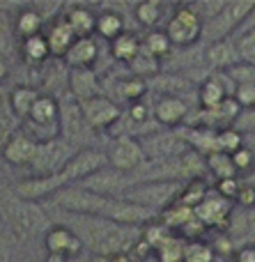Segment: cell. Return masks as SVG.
I'll return each instance as SVG.
<instances>
[{
  "mask_svg": "<svg viewBox=\"0 0 255 262\" xmlns=\"http://www.w3.org/2000/svg\"><path fill=\"white\" fill-rule=\"evenodd\" d=\"M81 106H83V115H85L87 127L92 129V134H99V131L113 129L115 124L124 118L122 106H120L115 99L106 97V95L83 101Z\"/></svg>",
  "mask_w": 255,
  "mask_h": 262,
  "instance_id": "cell-10",
  "label": "cell"
},
{
  "mask_svg": "<svg viewBox=\"0 0 255 262\" xmlns=\"http://www.w3.org/2000/svg\"><path fill=\"white\" fill-rule=\"evenodd\" d=\"M164 9H166V5H161V3H138L133 7V18L138 21V26L147 28V32L159 30V23L164 18Z\"/></svg>",
  "mask_w": 255,
  "mask_h": 262,
  "instance_id": "cell-32",
  "label": "cell"
},
{
  "mask_svg": "<svg viewBox=\"0 0 255 262\" xmlns=\"http://www.w3.org/2000/svg\"><path fill=\"white\" fill-rule=\"evenodd\" d=\"M18 53H21L23 62H26L28 67H41L44 62H49V58H53L44 32L37 37H30V39L18 41Z\"/></svg>",
  "mask_w": 255,
  "mask_h": 262,
  "instance_id": "cell-25",
  "label": "cell"
},
{
  "mask_svg": "<svg viewBox=\"0 0 255 262\" xmlns=\"http://www.w3.org/2000/svg\"><path fill=\"white\" fill-rule=\"evenodd\" d=\"M182 189L184 182H141L124 193V200L147 207L161 216L166 209L177 203Z\"/></svg>",
  "mask_w": 255,
  "mask_h": 262,
  "instance_id": "cell-6",
  "label": "cell"
},
{
  "mask_svg": "<svg viewBox=\"0 0 255 262\" xmlns=\"http://www.w3.org/2000/svg\"><path fill=\"white\" fill-rule=\"evenodd\" d=\"M67 189L62 175L55 172V175H30L26 180L16 182L12 186L14 195L21 200H28V203H41V200H51L58 191Z\"/></svg>",
  "mask_w": 255,
  "mask_h": 262,
  "instance_id": "cell-11",
  "label": "cell"
},
{
  "mask_svg": "<svg viewBox=\"0 0 255 262\" xmlns=\"http://www.w3.org/2000/svg\"><path fill=\"white\" fill-rule=\"evenodd\" d=\"M184 262H216V251H214V246L202 242V239L189 242Z\"/></svg>",
  "mask_w": 255,
  "mask_h": 262,
  "instance_id": "cell-37",
  "label": "cell"
},
{
  "mask_svg": "<svg viewBox=\"0 0 255 262\" xmlns=\"http://www.w3.org/2000/svg\"><path fill=\"white\" fill-rule=\"evenodd\" d=\"M235 101L242 106V111H255V85H237Z\"/></svg>",
  "mask_w": 255,
  "mask_h": 262,
  "instance_id": "cell-41",
  "label": "cell"
},
{
  "mask_svg": "<svg viewBox=\"0 0 255 262\" xmlns=\"http://www.w3.org/2000/svg\"><path fill=\"white\" fill-rule=\"evenodd\" d=\"M92 129L87 127V120L83 115V106L72 97H62L60 99V138H64L69 145L83 143Z\"/></svg>",
  "mask_w": 255,
  "mask_h": 262,
  "instance_id": "cell-12",
  "label": "cell"
},
{
  "mask_svg": "<svg viewBox=\"0 0 255 262\" xmlns=\"http://www.w3.org/2000/svg\"><path fill=\"white\" fill-rule=\"evenodd\" d=\"M7 78H9V60L0 53V85H3Z\"/></svg>",
  "mask_w": 255,
  "mask_h": 262,
  "instance_id": "cell-45",
  "label": "cell"
},
{
  "mask_svg": "<svg viewBox=\"0 0 255 262\" xmlns=\"http://www.w3.org/2000/svg\"><path fill=\"white\" fill-rule=\"evenodd\" d=\"M242 182L244 180H239V177H233V180H221V182H216V193L221 195V198H225V200H230V203L235 205V195H237V191H239V186H242Z\"/></svg>",
  "mask_w": 255,
  "mask_h": 262,
  "instance_id": "cell-40",
  "label": "cell"
},
{
  "mask_svg": "<svg viewBox=\"0 0 255 262\" xmlns=\"http://www.w3.org/2000/svg\"><path fill=\"white\" fill-rule=\"evenodd\" d=\"M51 207L60 209L64 214H78V216H97L113 223L131 228H145L147 223L159 221V214L147 207H141L136 203H129L124 198H113V195H101L95 191L81 189V186H67L58 191L49 200Z\"/></svg>",
  "mask_w": 255,
  "mask_h": 262,
  "instance_id": "cell-1",
  "label": "cell"
},
{
  "mask_svg": "<svg viewBox=\"0 0 255 262\" xmlns=\"http://www.w3.org/2000/svg\"><path fill=\"white\" fill-rule=\"evenodd\" d=\"M193 106L182 97H156L152 104V118L161 129H179L189 122Z\"/></svg>",
  "mask_w": 255,
  "mask_h": 262,
  "instance_id": "cell-14",
  "label": "cell"
},
{
  "mask_svg": "<svg viewBox=\"0 0 255 262\" xmlns=\"http://www.w3.org/2000/svg\"><path fill=\"white\" fill-rule=\"evenodd\" d=\"M196 216L205 228H228V221L233 216V203L221 198L219 193H210L196 207Z\"/></svg>",
  "mask_w": 255,
  "mask_h": 262,
  "instance_id": "cell-18",
  "label": "cell"
},
{
  "mask_svg": "<svg viewBox=\"0 0 255 262\" xmlns=\"http://www.w3.org/2000/svg\"><path fill=\"white\" fill-rule=\"evenodd\" d=\"M138 140L143 145L147 161H170V159H179L189 152V145L184 136L179 134V129H159Z\"/></svg>",
  "mask_w": 255,
  "mask_h": 262,
  "instance_id": "cell-8",
  "label": "cell"
},
{
  "mask_svg": "<svg viewBox=\"0 0 255 262\" xmlns=\"http://www.w3.org/2000/svg\"><path fill=\"white\" fill-rule=\"evenodd\" d=\"M122 32H127V26H124V16L118 12H113V9H101V12H97V30L95 35H99L101 39H106L110 44V41L115 39V37H120Z\"/></svg>",
  "mask_w": 255,
  "mask_h": 262,
  "instance_id": "cell-27",
  "label": "cell"
},
{
  "mask_svg": "<svg viewBox=\"0 0 255 262\" xmlns=\"http://www.w3.org/2000/svg\"><path fill=\"white\" fill-rule=\"evenodd\" d=\"M108 168V157H106V149L104 147H81L69 157V161L64 163V168L60 170L62 175L64 184L67 186H76L81 182H85L87 177L97 175L99 170Z\"/></svg>",
  "mask_w": 255,
  "mask_h": 262,
  "instance_id": "cell-7",
  "label": "cell"
},
{
  "mask_svg": "<svg viewBox=\"0 0 255 262\" xmlns=\"http://www.w3.org/2000/svg\"><path fill=\"white\" fill-rule=\"evenodd\" d=\"M0 262H9V239L0 228Z\"/></svg>",
  "mask_w": 255,
  "mask_h": 262,
  "instance_id": "cell-44",
  "label": "cell"
},
{
  "mask_svg": "<svg viewBox=\"0 0 255 262\" xmlns=\"http://www.w3.org/2000/svg\"><path fill=\"white\" fill-rule=\"evenodd\" d=\"M108 49H110V55H113L118 62L129 64L138 53H141L143 39L133 30H127V32H122L120 37H115V39L108 44Z\"/></svg>",
  "mask_w": 255,
  "mask_h": 262,
  "instance_id": "cell-26",
  "label": "cell"
},
{
  "mask_svg": "<svg viewBox=\"0 0 255 262\" xmlns=\"http://www.w3.org/2000/svg\"><path fill=\"white\" fill-rule=\"evenodd\" d=\"M37 145L39 143H35V140L21 129L5 143V147L0 149V159H3L7 166H14V168H30L32 161H35Z\"/></svg>",
  "mask_w": 255,
  "mask_h": 262,
  "instance_id": "cell-17",
  "label": "cell"
},
{
  "mask_svg": "<svg viewBox=\"0 0 255 262\" xmlns=\"http://www.w3.org/2000/svg\"><path fill=\"white\" fill-rule=\"evenodd\" d=\"M76 37H95L97 30V12L87 5H69L67 12L60 14Z\"/></svg>",
  "mask_w": 255,
  "mask_h": 262,
  "instance_id": "cell-22",
  "label": "cell"
},
{
  "mask_svg": "<svg viewBox=\"0 0 255 262\" xmlns=\"http://www.w3.org/2000/svg\"><path fill=\"white\" fill-rule=\"evenodd\" d=\"M90 262H133L129 253H113V255H92Z\"/></svg>",
  "mask_w": 255,
  "mask_h": 262,
  "instance_id": "cell-43",
  "label": "cell"
},
{
  "mask_svg": "<svg viewBox=\"0 0 255 262\" xmlns=\"http://www.w3.org/2000/svg\"><path fill=\"white\" fill-rule=\"evenodd\" d=\"M44 249L46 253H55L67 260H74L85 251V246L72 228H67L64 223H53L44 235Z\"/></svg>",
  "mask_w": 255,
  "mask_h": 262,
  "instance_id": "cell-15",
  "label": "cell"
},
{
  "mask_svg": "<svg viewBox=\"0 0 255 262\" xmlns=\"http://www.w3.org/2000/svg\"><path fill=\"white\" fill-rule=\"evenodd\" d=\"M235 81L228 72H214L198 85V108L202 111H216L228 97H235Z\"/></svg>",
  "mask_w": 255,
  "mask_h": 262,
  "instance_id": "cell-13",
  "label": "cell"
},
{
  "mask_svg": "<svg viewBox=\"0 0 255 262\" xmlns=\"http://www.w3.org/2000/svg\"><path fill=\"white\" fill-rule=\"evenodd\" d=\"M143 49L147 51L150 55H154V58L164 60L166 55H170V51L175 49L173 41L168 39V35H166V30H150L145 37H143Z\"/></svg>",
  "mask_w": 255,
  "mask_h": 262,
  "instance_id": "cell-34",
  "label": "cell"
},
{
  "mask_svg": "<svg viewBox=\"0 0 255 262\" xmlns=\"http://www.w3.org/2000/svg\"><path fill=\"white\" fill-rule=\"evenodd\" d=\"M99 60V41L95 37H78L62 58L67 69H95Z\"/></svg>",
  "mask_w": 255,
  "mask_h": 262,
  "instance_id": "cell-19",
  "label": "cell"
},
{
  "mask_svg": "<svg viewBox=\"0 0 255 262\" xmlns=\"http://www.w3.org/2000/svg\"><path fill=\"white\" fill-rule=\"evenodd\" d=\"M187 244H189V242L184 239V237L170 232V235L154 249L156 262H184V255H187Z\"/></svg>",
  "mask_w": 255,
  "mask_h": 262,
  "instance_id": "cell-29",
  "label": "cell"
},
{
  "mask_svg": "<svg viewBox=\"0 0 255 262\" xmlns=\"http://www.w3.org/2000/svg\"><path fill=\"white\" fill-rule=\"evenodd\" d=\"M127 69H129V74H133V76L143 78V81H150V78H154L161 74V60L154 58V55H150L145 49H141V53L127 64Z\"/></svg>",
  "mask_w": 255,
  "mask_h": 262,
  "instance_id": "cell-31",
  "label": "cell"
},
{
  "mask_svg": "<svg viewBox=\"0 0 255 262\" xmlns=\"http://www.w3.org/2000/svg\"><path fill=\"white\" fill-rule=\"evenodd\" d=\"M44 262H69L67 258H62V255H55V253H46Z\"/></svg>",
  "mask_w": 255,
  "mask_h": 262,
  "instance_id": "cell-46",
  "label": "cell"
},
{
  "mask_svg": "<svg viewBox=\"0 0 255 262\" xmlns=\"http://www.w3.org/2000/svg\"><path fill=\"white\" fill-rule=\"evenodd\" d=\"M115 92H118L120 99L129 101V104H136V101L145 99V95L150 92V88H147V81H143V78L129 74V76L120 78V81L115 83Z\"/></svg>",
  "mask_w": 255,
  "mask_h": 262,
  "instance_id": "cell-30",
  "label": "cell"
},
{
  "mask_svg": "<svg viewBox=\"0 0 255 262\" xmlns=\"http://www.w3.org/2000/svg\"><path fill=\"white\" fill-rule=\"evenodd\" d=\"M205 161H207V172H212L216 182L237 177V170H235V163H233V154L214 152V154H210Z\"/></svg>",
  "mask_w": 255,
  "mask_h": 262,
  "instance_id": "cell-33",
  "label": "cell"
},
{
  "mask_svg": "<svg viewBox=\"0 0 255 262\" xmlns=\"http://www.w3.org/2000/svg\"><path fill=\"white\" fill-rule=\"evenodd\" d=\"M67 90L69 97L78 104L104 95V83L95 69H67Z\"/></svg>",
  "mask_w": 255,
  "mask_h": 262,
  "instance_id": "cell-16",
  "label": "cell"
},
{
  "mask_svg": "<svg viewBox=\"0 0 255 262\" xmlns=\"http://www.w3.org/2000/svg\"><path fill=\"white\" fill-rule=\"evenodd\" d=\"M41 92L32 85H26V83H18V85L9 88V106H12V113L21 120V124L30 118L32 106L39 99Z\"/></svg>",
  "mask_w": 255,
  "mask_h": 262,
  "instance_id": "cell-24",
  "label": "cell"
},
{
  "mask_svg": "<svg viewBox=\"0 0 255 262\" xmlns=\"http://www.w3.org/2000/svg\"><path fill=\"white\" fill-rule=\"evenodd\" d=\"M16 131H21V120L12 113L9 90H5V88L0 85V149L5 147V143H7Z\"/></svg>",
  "mask_w": 255,
  "mask_h": 262,
  "instance_id": "cell-28",
  "label": "cell"
},
{
  "mask_svg": "<svg viewBox=\"0 0 255 262\" xmlns=\"http://www.w3.org/2000/svg\"><path fill=\"white\" fill-rule=\"evenodd\" d=\"M104 149L108 157V166L120 172H136L147 163L141 140L133 136H113V140Z\"/></svg>",
  "mask_w": 255,
  "mask_h": 262,
  "instance_id": "cell-9",
  "label": "cell"
},
{
  "mask_svg": "<svg viewBox=\"0 0 255 262\" xmlns=\"http://www.w3.org/2000/svg\"><path fill=\"white\" fill-rule=\"evenodd\" d=\"M0 216L7 223L12 237L18 242H28L32 237L46 235L49 214L39 203H28L14 195V191H0Z\"/></svg>",
  "mask_w": 255,
  "mask_h": 262,
  "instance_id": "cell-3",
  "label": "cell"
},
{
  "mask_svg": "<svg viewBox=\"0 0 255 262\" xmlns=\"http://www.w3.org/2000/svg\"><path fill=\"white\" fill-rule=\"evenodd\" d=\"M44 28H46V16L35 5L18 9V14L14 16V32L18 35V39H30V37L41 35Z\"/></svg>",
  "mask_w": 255,
  "mask_h": 262,
  "instance_id": "cell-23",
  "label": "cell"
},
{
  "mask_svg": "<svg viewBox=\"0 0 255 262\" xmlns=\"http://www.w3.org/2000/svg\"><path fill=\"white\" fill-rule=\"evenodd\" d=\"M58 223H64L78 235L85 251H92V255H113V253H129L131 246L141 239L143 228L122 226L106 219L97 216H78V214H64L58 219Z\"/></svg>",
  "mask_w": 255,
  "mask_h": 262,
  "instance_id": "cell-2",
  "label": "cell"
},
{
  "mask_svg": "<svg viewBox=\"0 0 255 262\" xmlns=\"http://www.w3.org/2000/svg\"><path fill=\"white\" fill-rule=\"evenodd\" d=\"M235 205H239V207H244V209L255 207V184H251V182H242L237 195H235Z\"/></svg>",
  "mask_w": 255,
  "mask_h": 262,
  "instance_id": "cell-42",
  "label": "cell"
},
{
  "mask_svg": "<svg viewBox=\"0 0 255 262\" xmlns=\"http://www.w3.org/2000/svg\"><path fill=\"white\" fill-rule=\"evenodd\" d=\"M235 46H237V55L242 64H253L255 67V28L246 32H239L233 37Z\"/></svg>",
  "mask_w": 255,
  "mask_h": 262,
  "instance_id": "cell-35",
  "label": "cell"
},
{
  "mask_svg": "<svg viewBox=\"0 0 255 262\" xmlns=\"http://www.w3.org/2000/svg\"><path fill=\"white\" fill-rule=\"evenodd\" d=\"M255 12V3L253 0H235V3H223V7L219 9L214 18L205 23V32L202 39L207 44L214 41H223V39H233L237 35V30L242 28V23Z\"/></svg>",
  "mask_w": 255,
  "mask_h": 262,
  "instance_id": "cell-5",
  "label": "cell"
},
{
  "mask_svg": "<svg viewBox=\"0 0 255 262\" xmlns=\"http://www.w3.org/2000/svg\"><path fill=\"white\" fill-rule=\"evenodd\" d=\"M44 37H46V41H49L51 55H53V58H60V60L67 55V51L72 49V44L78 39L62 16H55L53 23H49V28L44 30Z\"/></svg>",
  "mask_w": 255,
  "mask_h": 262,
  "instance_id": "cell-21",
  "label": "cell"
},
{
  "mask_svg": "<svg viewBox=\"0 0 255 262\" xmlns=\"http://www.w3.org/2000/svg\"><path fill=\"white\" fill-rule=\"evenodd\" d=\"M205 62L212 72H230L235 64H239V55H237L235 39H223V41L207 44Z\"/></svg>",
  "mask_w": 255,
  "mask_h": 262,
  "instance_id": "cell-20",
  "label": "cell"
},
{
  "mask_svg": "<svg viewBox=\"0 0 255 262\" xmlns=\"http://www.w3.org/2000/svg\"><path fill=\"white\" fill-rule=\"evenodd\" d=\"M233 163H235V170H237V177L244 180L248 175H255V152L248 145H244L242 149L233 154Z\"/></svg>",
  "mask_w": 255,
  "mask_h": 262,
  "instance_id": "cell-38",
  "label": "cell"
},
{
  "mask_svg": "<svg viewBox=\"0 0 255 262\" xmlns=\"http://www.w3.org/2000/svg\"><path fill=\"white\" fill-rule=\"evenodd\" d=\"M216 145H219V152L235 154L237 149H242L246 143H244V134H242V131L230 127V129L216 131Z\"/></svg>",
  "mask_w": 255,
  "mask_h": 262,
  "instance_id": "cell-36",
  "label": "cell"
},
{
  "mask_svg": "<svg viewBox=\"0 0 255 262\" xmlns=\"http://www.w3.org/2000/svg\"><path fill=\"white\" fill-rule=\"evenodd\" d=\"M230 78L235 81V85H255V67L253 64H235L230 69Z\"/></svg>",
  "mask_w": 255,
  "mask_h": 262,
  "instance_id": "cell-39",
  "label": "cell"
},
{
  "mask_svg": "<svg viewBox=\"0 0 255 262\" xmlns=\"http://www.w3.org/2000/svg\"><path fill=\"white\" fill-rule=\"evenodd\" d=\"M166 35L173 41L175 49H189V46L198 44L205 32V18L198 14L196 5L184 3L173 7V14L166 21Z\"/></svg>",
  "mask_w": 255,
  "mask_h": 262,
  "instance_id": "cell-4",
  "label": "cell"
}]
</instances>
